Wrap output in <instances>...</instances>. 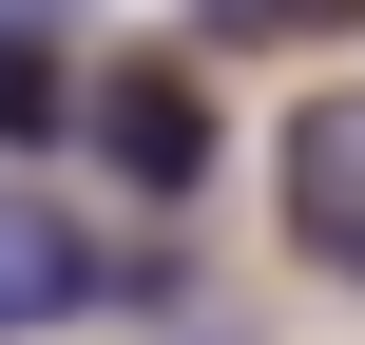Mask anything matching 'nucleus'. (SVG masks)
Masks as SVG:
<instances>
[{"instance_id": "nucleus-1", "label": "nucleus", "mask_w": 365, "mask_h": 345, "mask_svg": "<svg viewBox=\"0 0 365 345\" xmlns=\"http://www.w3.org/2000/svg\"><path fill=\"white\" fill-rule=\"evenodd\" d=\"M289 230H308V269L365 288V77H327V96L289 115Z\"/></svg>"}, {"instance_id": "nucleus-2", "label": "nucleus", "mask_w": 365, "mask_h": 345, "mask_svg": "<svg viewBox=\"0 0 365 345\" xmlns=\"http://www.w3.org/2000/svg\"><path fill=\"white\" fill-rule=\"evenodd\" d=\"M96 154H115L135 192H192V173H212V115H192V77H173V58H115V96H96Z\"/></svg>"}, {"instance_id": "nucleus-3", "label": "nucleus", "mask_w": 365, "mask_h": 345, "mask_svg": "<svg viewBox=\"0 0 365 345\" xmlns=\"http://www.w3.org/2000/svg\"><path fill=\"white\" fill-rule=\"evenodd\" d=\"M77 307H96V230H58V211H19V192H0V345L77 327Z\"/></svg>"}, {"instance_id": "nucleus-4", "label": "nucleus", "mask_w": 365, "mask_h": 345, "mask_svg": "<svg viewBox=\"0 0 365 345\" xmlns=\"http://www.w3.org/2000/svg\"><path fill=\"white\" fill-rule=\"evenodd\" d=\"M38 115H58V19L0 0V134H38Z\"/></svg>"}, {"instance_id": "nucleus-5", "label": "nucleus", "mask_w": 365, "mask_h": 345, "mask_svg": "<svg viewBox=\"0 0 365 345\" xmlns=\"http://www.w3.org/2000/svg\"><path fill=\"white\" fill-rule=\"evenodd\" d=\"M212 19H327V0H212Z\"/></svg>"}]
</instances>
